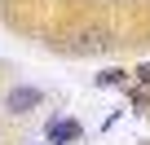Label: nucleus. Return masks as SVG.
<instances>
[{
	"label": "nucleus",
	"instance_id": "1",
	"mask_svg": "<svg viewBox=\"0 0 150 145\" xmlns=\"http://www.w3.org/2000/svg\"><path fill=\"white\" fill-rule=\"evenodd\" d=\"M40 101V88H13L9 92V114H22L27 106H35Z\"/></svg>",
	"mask_w": 150,
	"mask_h": 145
},
{
	"label": "nucleus",
	"instance_id": "2",
	"mask_svg": "<svg viewBox=\"0 0 150 145\" xmlns=\"http://www.w3.org/2000/svg\"><path fill=\"white\" fill-rule=\"evenodd\" d=\"M75 136H80V123H49V141H75Z\"/></svg>",
	"mask_w": 150,
	"mask_h": 145
},
{
	"label": "nucleus",
	"instance_id": "3",
	"mask_svg": "<svg viewBox=\"0 0 150 145\" xmlns=\"http://www.w3.org/2000/svg\"><path fill=\"white\" fill-rule=\"evenodd\" d=\"M137 79H141V84H150V62H146V66L137 70Z\"/></svg>",
	"mask_w": 150,
	"mask_h": 145
}]
</instances>
